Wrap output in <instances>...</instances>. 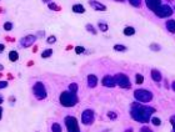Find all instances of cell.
I'll return each mask as SVG.
<instances>
[{"label": "cell", "instance_id": "1", "mask_svg": "<svg viewBox=\"0 0 175 132\" xmlns=\"http://www.w3.org/2000/svg\"><path fill=\"white\" fill-rule=\"evenodd\" d=\"M155 112L154 107L141 105V102H133L130 107V115L134 121L140 123H148L151 120V115Z\"/></svg>", "mask_w": 175, "mask_h": 132}, {"label": "cell", "instance_id": "2", "mask_svg": "<svg viewBox=\"0 0 175 132\" xmlns=\"http://www.w3.org/2000/svg\"><path fill=\"white\" fill-rule=\"evenodd\" d=\"M59 101H60V103L63 105L64 107H73V106H75V105L78 103V101H79V100H78L76 94H73V92H70L68 90V91L61 92Z\"/></svg>", "mask_w": 175, "mask_h": 132}, {"label": "cell", "instance_id": "3", "mask_svg": "<svg viewBox=\"0 0 175 132\" xmlns=\"http://www.w3.org/2000/svg\"><path fill=\"white\" fill-rule=\"evenodd\" d=\"M134 97L135 100L138 102H141V103H148L153 100V94L150 91L148 90H144V89H138L134 91Z\"/></svg>", "mask_w": 175, "mask_h": 132}, {"label": "cell", "instance_id": "4", "mask_svg": "<svg viewBox=\"0 0 175 132\" xmlns=\"http://www.w3.org/2000/svg\"><path fill=\"white\" fill-rule=\"evenodd\" d=\"M33 92H34V96L38 98V100H44V98H47V96H48V92H47V90H45L44 84L40 82V81L34 84Z\"/></svg>", "mask_w": 175, "mask_h": 132}, {"label": "cell", "instance_id": "5", "mask_svg": "<svg viewBox=\"0 0 175 132\" xmlns=\"http://www.w3.org/2000/svg\"><path fill=\"white\" fill-rule=\"evenodd\" d=\"M64 122H65L68 132H80L79 123H78V120L74 116H66L64 118Z\"/></svg>", "mask_w": 175, "mask_h": 132}, {"label": "cell", "instance_id": "6", "mask_svg": "<svg viewBox=\"0 0 175 132\" xmlns=\"http://www.w3.org/2000/svg\"><path fill=\"white\" fill-rule=\"evenodd\" d=\"M154 12H155V15H157L158 18L165 19V18H169V16L173 15V9L168 4H161Z\"/></svg>", "mask_w": 175, "mask_h": 132}, {"label": "cell", "instance_id": "7", "mask_svg": "<svg viewBox=\"0 0 175 132\" xmlns=\"http://www.w3.org/2000/svg\"><path fill=\"white\" fill-rule=\"evenodd\" d=\"M115 81H116V85L121 89H130L131 87V84H130L129 77L125 74H121V72L115 75Z\"/></svg>", "mask_w": 175, "mask_h": 132}, {"label": "cell", "instance_id": "8", "mask_svg": "<svg viewBox=\"0 0 175 132\" xmlns=\"http://www.w3.org/2000/svg\"><path fill=\"white\" fill-rule=\"evenodd\" d=\"M95 120V114L93 110H84L83 114H81V122L84 125H86V126H89V125H92Z\"/></svg>", "mask_w": 175, "mask_h": 132}, {"label": "cell", "instance_id": "9", "mask_svg": "<svg viewBox=\"0 0 175 132\" xmlns=\"http://www.w3.org/2000/svg\"><path fill=\"white\" fill-rule=\"evenodd\" d=\"M35 41H36L35 35H27L20 40V45H21V48H30Z\"/></svg>", "mask_w": 175, "mask_h": 132}, {"label": "cell", "instance_id": "10", "mask_svg": "<svg viewBox=\"0 0 175 132\" xmlns=\"http://www.w3.org/2000/svg\"><path fill=\"white\" fill-rule=\"evenodd\" d=\"M101 84H103V86H104V87L111 89V87H115L116 81H115V77H114V76L106 75V76H104V78L101 80Z\"/></svg>", "mask_w": 175, "mask_h": 132}, {"label": "cell", "instance_id": "11", "mask_svg": "<svg viewBox=\"0 0 175 132\" xmlns=\"http://www.w3.org/2000/svg\"><path fill=\"white\" fill-rule=\"evenodd\" d=\"M145 4L149 10L155 11L161 5V0H145Z\"/></svg>", "mask_w": 175, "mask_h": 132}, {"label": "cell", "instance_id": "12", "mask_svg": "<svg viewBox=\"0 0 175 132\" xmlns=\"http://www.w3.org/2000/svg\"><path fill=\"white\" fill-rule=\"evenodd\" d=\"M89 4L92 5V8H93L94 10H99V11H105V10H106V6H105L104 4H101V3H99V1H95V0H90Z\"/></svg>", "mask_w": 175, "mask_h": 132}, {"label": "cell", "instance_id": "13", "mask_svg": "<svg viewBox=\"0 0 175 132\" xmlns=\"http://www.w3.org/2000/svg\"><path fill=\"white\" fill-rule=\"evenodd\" d=\"M96 85H98V77H96V75L94 74L88 75V86L90 89H94L96 87Z\"/></svg>", "mask_w": 175, "mask_h": 132}, {"label": "cell", "instance_id": "14", "mask_svg": "<svg viewBox=\"0 0 175 132\" xmlns=\"http://www.w3.org/2000/svg\"><path fill=\"white\" fill-rule=\"evenodd\" d=\"M151 78H153V81L155 82H160L161 80H163V75H161V72L157 69H153L151 70Z\"/></svg>", "mask_w": 175, "mask_h": 132}, {"label": "cell", "instance_id": "15", "mask_svg": "<svg viewBox=\"0 0 175 132\" xmlns=\"http://www.w3.org/2000/svg\"><path fill=\"white\" fill-rule=\"evenodd\" d=\"M165 28H166V30L169 32L175 34V20H174V19H169V20L165 23Z\"/></svg>", "mask_w": 175, "mask_h": 132}, {"label": "cell", "instance_id": "16", "mask_svg": "<svg viewBox=\"0 0 175 132\" xmlns=\"http://www.w3.org/2000/svg\"><path fill=\"white\" fill-rule=\"evenodd\" d=\"M73 11L76 12V14H83V12H85V8H84L81 4H74L73 5Z\"/></svg>", "mask_w": 175, "mask_h": 132}, {"label": "cell", "instance_id": "17", "mask_svg": "<svg viewBox=\"0 0 175 132\" xmlns=\"http://www.w3.org/2000/svg\"><path fill=\"white\" fill-rule=\"evenodd\" d=\"M18 59H19V54H18V51L11 50V51L9 52V60H10L11 62H15V61H18Z\"/></svg>", "mask_w": 175, "mask_h": 132}, {"label": "cell", "instance_id": "18", "mask_svg": "<svg viewBox=\"0 0 175 132\" xmlns=\"http://www.w3.org/2000/svg\"><path fill=\"white\" fill-rule=\"evenodd\" d=\"M135 34V29L133 28V26H125L124 29V35L125 36H133Z\"/></svg>", "mask_w": 175, "mask_h": 132}, {"label": "cell", "instance_id": "19", "mask_svg": "<svg viewBox=\"0 0 175 132\" xmlns=\"http://www.w3.org/2000/svg\"><path fill=\"white\" fill-rule=\"evenodd\" d=\"M114 50L115 51H119V52H123V51H126V46L125 45H121V44H116L114 45Z\"/></svg>", "mask_w": 175, "mask_h": 132}, {"label": "cell", "instance_id": "20", "mask_svg": "<svg viewBox=\"0 0 175 132\" xmlns=\"http://www.w3.org/2000/svg\"><path fill=\"white\" fill-rule=\"evenodd\" d=\"M51 55H53V50H51V49H47V50H44V51L41 52V57H43V59H48V57H50Z\"/></svg>", "mask_w": 175, "mask_h": 132}, {"label": "cell", "instance_id": "21", "mask_svg": "<svg viewBox=\"0 0 175 132\" xmlns=\"http://www.w3.org/2000/svg\"><path fill=\"white\" fill-rule=\"evenodd\" d=\"M85 29L90 32V34H93V35H96V32H98V31H96V29L94 28L92 24H86V25H85Z\"/></svg>", "mask_w": 175, "mask_h": 132}, {"label": "cell", "instance_id": "22", "mask_svg": "<svg viewBox=\"0 0 175 132\" xmlns=\"http://www.w3.org/2000/svg\"><path fill=\"white\" fill-rule=\"evenodd\" d=\"M98 26H99V29H100V31H103V32H105V31H108V29H109V26H108V24H106V23H104V21H100V23L98 24Z\"/></svg>", "mask_w": 175, "mask_h": 132}, {"label": "cell", "instance_id": "23", "mask_svg": "<svg viewBox=\"0 0 175 132\" xmlns=\"http://www.w3.org/2000/svg\"><path fill=\"white\" fill-rule=\"evenodd\" d=\"M51 132H61V126L59 123L54 122L53 125H51Z\"/></svg>", "mask_w": 175, "mask_h": 132}, {"label": "cell", "instance_id": "24", "mask_svg": "<svg viewBox=\"0 0 175 132\" xmlns=\"http://www.w3.org/2000/svg\"><path fill=\"white\" fill-rule=\"evenodd\" d=\"M135 82H137L138 85H141L143 82H144V76H143L141 74H137L135 75Z\"/></svg>", "mask_w": 175, "mask_h": 132}, {"label": "cell", "instance_id": "25", "mask_svg": "<svg viewBox=\"0 0 175 132\" xmlns=\"http://www.w3.org/2000/svg\"><path fill=\"white\" fill-rule=\"evenodd\" d=\"M128 1L134 8H140V5H141V0H128Z\"/></svg>", "mask_w": 175, "mask_h": 132}, {"label": "cell", "instance_id": "26", "mask_svg": "<svg viewBox=\"0 0 175 132\" xmlns=\"http://www.w3.org/2000/svg\"><path fill=\"white\" fill-rule=\"evenodd\" d=\"M69 91L73 92V94H76V92H78V84H75V82L70 84L69 85Z\"/></svg>", "mask_w": 175, "mask_h": 132}, {"label": "cell", "instance_id": "27", "mask_svg": "<svg viewBox=\"0 0 175 132\" xmlns=\"http://www.w3.org/2000/svg\"><path fill=\"white\" fill-rule=\"evenodd\" d=\"M108 117H109V120L114 121V120H116V118H118V115H116V112L109 111V112H108Z\"/></svg>", "mask_w": 175, "mask_h": 132}, {"label": "cell", "instance_id": "28", "mask_svg": "<svg viewBox=\"0 0 175 132\" xmlns=\"http://www.w3.org/2000/svg\"><path fill=\"white\" fill-rule=\"evenodd\" d=\"M150 50H153V51H160L161 48H160V45H159V44L153 43V44H150Z\"/></svg>", "mask_w": 175, "mask_h": 132}, {"label": "cell", "instance_id": "29", "mask_svg": "<svg viewBox=\"0 0 175 132\" xmlns=\"http://www.w3.org/2000/svg\"><path fill=\"white\" fill-rule=\"evenodd\" d=\"M151 122H153V125H154V126H160V123H161V121H160V118H158V117H153L151 118V120H150Z\"/></svg>", "mask_w": 175, "mask_h": 132}, {"label": "cell", "instance_id": "30", "mask_svg": "<svg viewBox=\"0 0 175 132\" xmlns=\"http://www.w3.org/2000/svg\"><path fill=\"white\" fill-rule=\"evenodd\" d=\"M84 51H85V48H84V46H75V52H76L78 55L83 54Z\"/></svg>", "mask_w": 175, "mask_h": 132}, {"label": "cell", "instance_id": "31", "mask_svg": "<svg viewBox=\"0 0 175 132\" xmlns=\"http://www.w3.org/2000/svg\"><path fill=\"white\" fill-rule=\"evenodd\" d=\"M4 29H5L6 31H10V30L13 29V24H11L10 21H6V23L4 24Z\"/></svg>", "mask_w": 175, "mask_h": 132}, {"label": "cell", "instance_id": "32", "mask_svg": "<svg viewBox=\"0 0 175 132\" xmlns=\"http://www.w3.org/2000/svg\"><path fill=\"white\" fill-rule=\"evenodd\" d=\"M49 9L50 10H59L60 8L56 4H54V3H49Z\"/></svg>", "mask_w": 175, "mask_h": 132}, {"label": "cell", "instance_id": "33", "mask_svg": "<svg viewBox=\"0 0 175 132\" xmlns=\"http://www.w3.org/2000/svg\"><path fill=\"white\" fill-rule=\"evenodd\" d=\"M47 41H48V44H54V43L56 41V37H55L54 35H51V36H49V37L47 39Z\"/></svg>", "mask_w": 175, "mask_h": 132}, {"label": "cell", "instance_id": "34", "mask_svg": "<svg viewBox=\"0 0 175 132\" xmlns=\"http://www.w3.org/2000/svg\"><path fill=\"white\" fill-rule=\"evenodd\" d=\"M139 132H153V130H151L150 127H148V126H143V127L139 130Z\"/></svg>", "mask_w": 175, "mask_h": 132}, {"label": "cell", "instance_id": "35", "mask_svg": "<svg viewBox=\"0 0 175 132\" xmlns=\"http://www.w3.org/2000/svg\"><path fill=\"white\" fill-rule=\"evenodd\" d=\"M170 123H171V126H173V131L171 132H175V116H173L170 118Z\"/></svg>", "mask_w": 175, "mask_h": 132}, {"label": "cell", "instance_id": "36", "mask_svg": "<svg viewBox=\"0 0 175 132\" xmlns=\"http://www.w3.org/2000/svg\"><path fill=\"white\" fill-rule=\"evenodd\" d=\"M5 87H8V82L6 81H0V90L5 89Z\"/></svg>", "mask_w": 175, "mask_h": 132}, {"label": "cell", "instance_id": "37", "mask_svg": "<svg viewBox=\"0 0 175 132\" xmlns=\"http://www.w3.org/2000/svg\"><path fill=\"white\" fill-rule=\"evenodd\" d=\"M5 50V45H3V44H0V52H3Z\"/></svg>", "mask_w": 175, "mask_h": 132}, {"label": "cell", "instance_id": "38", "mask_svg": "<svg viewBox=\"0 0 175 132\" xmlns=\"http://www.w3.org/2000/svg\"><path fill=\"white\" fill-rule=\"evenodd\" d=\"M171 89H173V91H175V81L171 82Z\"/></svg>", "mask_w": 175, "mask_h": 132}, {"label": "cell", "instance_id": "39", "mask_svg": "<svg viewBox=\"0 0 175 132\" xmlns=\"http://www.w3.org/2000/svg\"><path fill=\"white\" fill-rule=\"evenodd\" d=\"M1 116H3V107L0 106V120H1Z\"/></svg>", "mask_w": 175, "mask_h": 132}, {"label": "cell", "instance_id": "40", "mask_svg": "<svg viewBox=\"0 0 175 132\" xmlns=\"http://www.w3.org/2000/svg\"><path fill=\"white\" fill-rule=\"evenodd\" d=\"M3 102H4V98H3V96H1V95H0V105H1Z\"/></svg>", "mask_w": 175, "mask_h": 132}, {"label": "cell", "instance_id": "41", "mask_svg": "<svg viewBox=\"0 0 175 132\" xmlns=\"http://www.w3.org/2000/svg\"><path fill=\"white\" fill-rule=\"evenodd\" d=\"M114 1H119V3H124L125 0H114Z\"/></svg>", "mask_w": 175, "mask_h": 132}, {"label": "cell", "instance_id": "42", "mask_svg": "<svg viewBox=\"0 0 175 132\" xmlns=\"http://www.w3.org/2000/svg\"><path fill=\"white\" fill-rule=\"evenodd\" d=\"M124 132H133V130H131V128H129V130H125Z\"/></svg>", "mask_w": 175, "mask_h": 132}, {"label": "cell", "instance_id": "43", "mask_svg": "<svg viewBox=\"0 0 175 132\" xmlns=\"http://www.w3.org/2000/svg\"><path fill=\"white\" fill-rule=\"evenodd\" d=\"M3 69H4V67H3V65H1V64H0V71H1Z\"/></svg>", "mask_w": 175, "mask_h": 132}, {"label": "cell", "instance_id": "44", "mask_svg": "<svg viewBox=\"0 0 175 132\" xmlns=\"http://www.w3.org/2000/svg\"><path fill=\"white\" fill-rule=\"evenodd\" d=\"M44 3H50V0H43Z\"/></svg>", "mask_w": 175, "mask_h": 132}, {"label": "cell", "instance_id": "45", "mask_svg": "<svg viewBox=\"0 0 175 132\" xmlns=\"http://www.w3.org/2000/svg\"><path fill=\"white\" fill-rule=\"evenodd\" d=\"M174 10H175V6H174Z\"/></svg>", "mask_w": 175, "mask_h": 132}]
</instances>
